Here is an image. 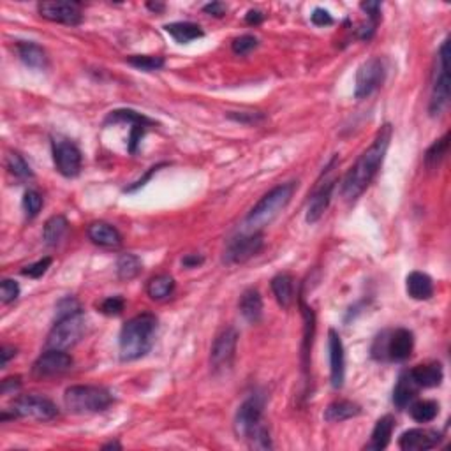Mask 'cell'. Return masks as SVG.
Here are the masks:
<instances>
[{
	"mask_svg": "<svg viewBox=\"0 0 451 451\" xmlns=\"http://www.w3.org/2000/svg\"><path fill=\"white\" fill-rule=\"evenodd\" d=\"M127 64L145 73H152V71L163 69L164 59L159 55H131L127 56Z\"/></svg>",
	"mask_w": 451,
	"mask_h": 451,
	"instance_id": "35",
	"label": "cell"
},
{
	"mask_svg": "<svg viewBox=\"0 0 451 451\" xmlns=\"http://www.w3.org/2000/svg\"><path fill=\"white\" fill-rule=\"evenodd\" d=\"M118 122H129L131 126L133 123H153L152 120L146 118L141 113L134 111V110H115L108 115L106 123H118Z\"/></svg>",
	"mask_w": 451,
	"mask_h": 451,
	"instance_id": "37",
	"label": "cell"
},
{
	"mask_svg": "<svg viewBox=\"0 0 451 451\" xmlns=\"http://www.w3.org/2000/svg\"><path fill=\"white\" fill-rule=\"evenodd\" d=\"M409 372H411V377L415 379L420 388H435V386H441L442 379H445L442 365L437 362L423 363V365L415 367Z\"/></svg>",
	"mask_w": 451,
	"mask_h": 451,
	"instance_id": "23",
	"label": "cell"
},
{
	"mask_svg": "<svg viewBox=\"0 0 451 451\" xmlns=\"http://www.w3.org/2000/svg\"><path fill=\"white\" fill-rule=\"evenodd\" d=\"M69 231V223L64 216H54L44 223L43 240L48 247H56Z\"/></svg>",
	"mask_w": 451,
	"mask_h": 451,
	"instance_id": "27",
	"label": "cell"
},
{
	"mask_svg": "<svg viewBox=\"0 0 451 451\" xmlns=\"http://www.w3.org/2000/svg\"><path fill=\"white\" fill-rule=\"evenodd\" d=\"M393 136V127L385 123L375 134L374 141L368 146L365 152L358 157L355 166L345 173L340 186V194L345 201H355L356 198L362 196L365 189L372 183L374 176L382 166L386 152L390 148V141Z\"/></svg>",
	"mask_w": 451,
	"mask_h": 451,
	"instance_id": "1",
	"label": "cell"
},
{
	"mask_svg": "<svg viewBox=\"0 0 451 451\" xmlns=\"http://www.w3.org/2000/svg\"><path fill=\"white\" fill-rule=\"evenodd\" d=\"M0 356H2V367H6L7 363H9V360L16 356V349L11 348V345H2V351H0Z\"/></svg>",
	"mask_w": 451,
	"mask_h": 451,
	"instance_id": "52",
	"label": "cell"
},
{
	"mask_svg": "<svg viewBox=\"0 0 451 451\" xmlns=\"http://www.w3.org/2000/svg\"><path fill=\"white\" fill-rule=\"evenodd\" d=\"M395 418L392 415H386L382 418L377 420L374 430H372L370 441L365 445V450L368 451H381L388 448L390 441H392V435L395 430Z\"/></svg>",
	"mask_w": 451,
	"mask_h": 451,
	"instance_id": "21",
	"label": "cell"
},
{
	"mask_svg": "<svg viewBox=\"0 0 451 451\" xmlns=\"http://www.w3.org/2000/svg\"><path fill=\"white\" fill-rule=\"evenodd\" d=\"M115 402L113 395L103 386L76 385L64 393V404L73 415H93L103 412Z\"/></svg>",
	"mask_w": 451,
	"mask_h": 451,
	"instance_id": "4",
	"label": "cell"
},
{
	"mask_svg": "<svg viewBox=\"0 0 451 451\" xmlns=\"http://www.w3.org/2000/svg\"><path fill=\"white\" fill-rule=\"evenodd\" d=\"M420 386L416 385L415 379L411 377V372L405 370L402 372L400 377H398L397 385L393 388V404L395 407L405 409L415 402L416 395H418Z\"/></svg>",
	"mask_w": 451,
	"mask_h": 451,
	"instance_id": "20",
	"label": "cell"
},
{
	"mask_svg": "<svg viewBox=\"0 0 451 451\" xmlns=\"http://www.w3.org/2000/svg\"><path fill=\"white\" fill-rule=\"evenodd\" d=\"M249 445L250 448L254 450H272L273 445H272V437H270V432L268 428H266V425H261L259 428H255V430L253 432V434L249 435Z\"/></svg>",
	"mask_w": 451,
	"mask_h": 451,
	"instance_id": "38",
	"label": "cell"
},
{
	"mask_svg": "<svg viewBox=\"0 0 451 451\" xmlns=\"http://www.w3.org/2000/svg\"><path fill=\"white\" fill-rule=\"evenodd\" d=\"M13 415L16 418H32L39 422H50L59 416V407L41 395H21L13 402Z\"/></svg>",
	"mask_w": 451,
	"mask_h": 451,
	"instance_id": "11",
	"label": "cell"
},
{
	"mask_svg": "<svg viewBox=\"0 0 451 451\" xmlns=\"http://www.w3.org/2000/svg\"><path fill=\"white\" fill-rule=\"evenodd\" d=\"M143 270L141 259L136 254H122L116 261V275L120 280L136 279Z\"/></svg>",
	"mask_w": 451,
	"mask_h": 451,
	"instance_id": "32",
	"label": "cell"
},
{
	"mask_svg": "<svg viewBox=\"0 0 451 451\" xmlns=\"http://www.w3.org/2000/svg\"><path fill=\"white\" fill-rule=\"evenodd\" d=\"M405 289H407V295L412 300H418V302H425V300H430L434 296V282H432L430 275L423 272H411L405 279Z\"/></svg>",
	"mask_w": 451,
	"mask_h": 451,
	"instance_id": "24",
	"label": "cell"
},
{
	"mask_svg": "<svg viewBox=\"0 0 451 451\" xmlns=\"http://www.w3.org/2000/svg\"><path fill=\"white\" fill-rule=\"evenodd\" d=\"M333 189H335V182H333V180L332 182L323 183L321 187L315 189V193L310 196L309 206H307V223L315 224L323 216H325V212L330 206V201H332Z\"/></svg>",
	"mask_w": 451,
	"mask_h": 451,
	"instance_id": "18",
	"label": "cell"
},
{
	"mask_svg": "<svg viewBox=\"0 0 451 451\" xmlns=\"http://www.w3.org/2000/svg\"><path fill=\"white\" fill-rule=\"evenodd\" d=\"M228 118L235 120V122H240V123H249L250 126V123L261 122L265 116H263L261 113H253V111H242V113L231 111V113H228Z\"/></svg>",
	"mask_w": 451,
	"mask_h": 451,
	"instance_id": "44",
	"label": "cell"
},
{
	"mask_svg": "<svg viewBox=\"0 0 451 451\" xmlns=\"http://www.w3.org/2000/svg\"><path fill=\"white\" fill-rule=\"evenodd\" d=\"M300 307H302L303 321H305V328H303V342H302V365H303V370H307V368H309L312 340H314L312 337H314V330H315V315L310 307H307L303 302H300Z\"/></svg>",
	"mask_w": 451,
	"mask_h": 451,
	"instance_id": "29",
	"label": "cell"
},
{
	"mask_svg": "<svg viewBox=\"0 0 451 451\" xmlns=\"http://www.w3.org/2000/svg\"><path fill=\"white\" fill-rule=\"evenodd\" d=\"M37 11L41 16L54 24L69 25V27H76L83 21V14H81V7L78 2H64V0H51V2H39L37 4Z\"/></svg>",
	"mask_w": 451,
	"mask_h": 451,
	"instance_id": "13",
	"label": "cell"
},
{
	"mask_svg": "<svg viewBox=\"0 0 451 451\" xmlns=\"http://www.w3.org/2000/svg\"><path fill=\"white\" fill-rule=\"evenodd\" d=\"M415 348L412 332L397 328L393 332H382L372 345V356L375 360L388 358L390 362H405Z\"/></svg>",
	"mask_w": 451,
	"mask_h": 451,
	"instance_id": "6",
	"label": "cell"
},
{
	"mask_svg": "<svg viewBox=\"0 0 451 451\" xmlns=\"http://www.w3.org/2000/svg\"><path fill=\"white\" fill-rule=\"evenodd\" d=\"M203 263H205V258L198 254H187V255H183V259H182V265L186 266V268H198V266H201Z\"/></svg>",
	"mask_w": 451,
	"mask_h": 451,
	"instance_id": "49",
	"label": "cell"
},
{
	"mask_svg": "<svg viewBox=\"0 0 451 451\" xmlns=\"http://www.w3.org/2000/svg\"><path fill=\"white\" fill-rule=\"evenodd\" d=\"M263 411H265V398L261 395H250L249 398L240 404L238 411L235 415V434L238 439H249L255 428H259L263 423Z\"/></svg>",
	"mask_w": 451,
	"mask_h": 451,
	"instance_id": "9",
	"label": "cell"
},
{
	"mask_svg": "<svg viewBox=\"0 0 451 451\" xmlns=\"http://www.w3.org/2000/svg\"><path fill=\"white\" fill-rule=\"evenodd\" d=\"M328 353H330V381L335 390L344 386L345 379V353L342 338L337 330L328 332Z\"/></svg>",
	"mask_w": 451,
	"mask_h": 451,
	"instance_id": "17",
	"label": "cell"
},
{
	"mask_svg": "<svg viewBox=\"0 0 451 451\" xmlns=\"http://www.w3.org/2000/svg\"><path fill=\"white\" fill-rule=\"evenodd\" d=\"M146 7H148L150 11H153V13H163L164 9H166V6H164V4H159V2H148L146 4Z\"/></svg>",
	"mask_w": 451,
	"mask_h": 451,
	"instance_id": "53",
	"label": "cell"
},
{
	"mask_svg": "<svg viewBox=\"0 0 451 451\" xmlns=\"http://www.w3.org/2000/svg\"><path fill=\"white\" fill-rule=\"evenodd\" d=\"M236 345H238V332L231 326L224 328L213 340L212 349H210V365L213 372H226L233 367L236 355Z\"/></svg>",
	"mask_w": 451,
	"mask_h": 451,
	"instance_id": "12",
	"label": "cell"
},
{
	"mask_svg": "<svg viewBox=\"0 0 451 451\" xmlns=\"http://www.w3.org/2000/svg\"><path fill=\"white\" fill-rule=\"evenodd\" d=\"M238 309L240 314L250 323V325H255V323L261 321L263 318V298L261 293L255 288H249L242 293L238 302Z\"/></svg>",
	"mask_w": 451,
	"mask_h": 451,
	"instance_id": "22",
	"label": "cell"
},
{
	"mask_svg": "<svg viewBox=\"0 0 451 451\" xmlns=\"http://www.w3.org/2000/svg\"><path fill=\"white\" fill-rule=\"evenodd\" d=\"M263 245H265V236L263 231L258 233H238L236 236L228 240L226 249L223 254V261L226 265H242V263L249 261L250 258L261 253Z\"/></svg>",
	"mask_w": 451,
	"mask_h": 451,
	"instance_id": "8",
	"label": "cell"
},
{
	"mask_svg": "<svg viewBox=\"0 0 451 451\" xmlns=\"http://www.w3.org/2000/svg\"><path fill=\"white\" fill-rule=\"evenodd\" d=\"M73 358L66 351L60 349H46L39 358L34 362L32 374L39 379L56 377V375L66 374L73 368Z\"/></svg>",
	"mask_w": 451,
	"mask_h": 451,
	"instance_id": "14",
	"label": "cell"
},
{
	"mask_svg": "<svg viewBox=\"0 0 451 451\" xmlns=\"http://www.w3.org/2000/svg\"><path fill=\"white\" fill-rule=\"evenodd\" d=\"M362 415V407L356 402L351 400H337L332 402L328 407L325 409V420L328 423H340L345 420L356 418Z\"/></svg>",
	"mask_w": 451,
	"mask_h": 451,
	"instance_id": "26",
	"label": "cell"
},
{
	"mask_svg": "<svg viewBox=\"0 0 451 451\" xmlns=\"http://www.w3.org/2000/svg\"><path fill=\"white\" fill-rule=\"evenodd\" d=\"M386 67L379 56H372L365 60L356 71V83H355V97L358 101L374 93L382 83H385Z\"/></svg>",
	"mask_w": 451,
	"mask_h": 451,
	"instance_id": "10",
	"label": "cell"
},
{
	"mask_svg": "<svg viewBox=\"0 0 451 451\" xmlns=\"http://www.w3.org/2000/svg\"><path fill=\"white\" fill-rule=\"evenodd\" d=\"M21 388V379L18 377H6L2 381V395H11V393H16L18 390Z\"/></svg>",
	"mask_w": 451,
	"mask_h": 451,
	"instance_id": "47",
	"label": "cell"
},
{
	"mask_svg": "<svg viewBox=\"0 0 451 451\" xmlns=\"http://www.w3.org/2000/svg\"><path fill=\"white\" fill-rule=\"evenodd\" d=\"M203 11H205L206 14H210V16L223 18L226 14V6L223 2H210L203 7Z\"/></svg>",
	"mask_w": 451,
	"mask_h": 451,
	"instance_id": "48",
	"label": "cell"
},
{
	"mask_svg": "<svg viewBox=\"0 0 451 451\" xmlns=\"http://www.w3.org/2000/svg\"><path fill=\"white\" fill-rule=\"evenodd\" d=\"M164 30L180 44H187L191 41L203 37V30L193 21H175V24L164 25Z\"/></svg>",
	"mask_w": 451,
	"mask_h": 451,
	"instance_id": "28",
	"label": "cell"
},
{
	"mask_svg": "<svg viewBox=\"0 0 451 451\" xmlns=\"http://www.w3.org/2000/svg\"><path fill=\"white\" fill-rule=\"evenodd\" d=\"M411 418L418 423H430L437 418L439 404L434 400H416L411 404Z\"/></svg>",
	"mask_w": 451,
	"mask_h": 451,
	"instance_id": "34",
	"label": "cell"
},
{
	"mask_svg": "<svg viewBox=\"0 0 451 451\" xmlns=\"http://www.w3.org/2000/svg\"><path fill=\"white\" fill-rule=\"evenodd\" d=\"M272 291L275 300L279 302L282 309H288L295 298V285H293V277L289 273H279L272 279Z\"/></svg>",
	"mask_w": 451,
	"mask_h": 451,
	"instance_id": "30",
	"label": "cell"
},
{
	"mask_svg": "<svg viewBox=\"0 0 451 451\" xmlns=\"http://www.w3.org/2000/svg\"><path fill=\"white\" fill-rule=\"evenodd\" d=\"M6 164H7V169H9L11 175H14L16 178L29 180L34 176V173H32V169H30L29 163L24 159V156H20L18 152H11L9 156H7Z\"/></svg>",
	"mask_w": 451,
	"mask_h": 451,
	"instance_id": "36",
	"label": "cell"
},
{
	"mask_svg": "<svg viewBox=\"0 0 451 451\" xmlns=\"http://www.w3.org/2000/svg\"><path fill=\"white\" fill-rule=\"evenodd\" d=\"M441 432L430 428H409L398 437V446L404 451H427L439 446Z\"/></svg>",
	"mask_w": 451,
	"mask_h": 451,
	"instance_id": "16",
	"label": "cell"
},
{
	"mask_svg": "<svg viewBox=\"0 0 451 451\" xmlns=\"http://www.w3.org/2000/svg\"><path fill=\"white\" fill-rule=\"evenodd\" d=\"M16 51L21 62H24L27 67H30V69L39 71L46 67V64H48L46 51H44L39 44L32 43V41H20V43L16 44Z\"/></svg>",
	"mask_w": 451,
	"mask_h": 451,
	"instance_id": "25",
	"label": "cell"
},
{
	"mask_svg": "<svg viewBox=\"0 0 451 451\" xmlns=\"http://www.w3.org/2000/svg\"><path fill=\"white\" fill-rule=\"evenodd\" d=\"M86 235H88L90 242L99 247L113 249V247L122 245V235H120L118 229L115 226L103 223V221H96V223L90 224L86 229Z\"/></svg>",
	"mask_w": 451,
	"mask_h": 451,
	"instance_id": "19",
	"label": "cell"
},
{
	"mask_svg": "<svg viewBox=\"0 0 451 451\" xmlns=\"http://www.w3.org/2000/svg\"><path fill=\"white\" fill-rule=\"evenodd\" d=\"M54 163L66 178H74L81 171V152L71 141H54Z\"/></svg>",
	"mask_w": 451,
	"mask_h": 451,
	"instance_id": "15",
	"label": "cell"
},
{
	"mask_svg": "<svg viewBox=\"0 0 451 451\" xmlns=\"http://www.w3.org/2000/svg\"><path fill=\"white\" fill-rule=\"evenodd\" d=\"M310 21L315 27H328V25L333 24V18L328 11L318 7V9H314V13L310 14Z\"/></svg>",
	"mask_w": 451,
	"mask_h": 451,
	"instance_id": "45",
	"label": "cell"
},
{
	"mask_svg": "<svg viewBox=\"0 0 451 451\" xmlns=\"http://www.w3.org/2000/svg\"><path fill=\"white\" fill-rule=\"evenodd\" d=\"M159 321L150 312L131 318L120 330L118 351L122 362H134L148 355L157 337Z\"/></svg>",
	"mask_w": 451,
	"mask_h": 451,
	"instance_id": "2",
	"label": "cell"
},
{
	"mask_svg": "<svg viewBox=\"0 0 451 451\" xmlns=\"http://www.w3.org/2000/svg\"><path fill=\"white\" fill-rule=\"evenodd\" d=\"M296 187H298L296 182H288L280 183V186L273 187L270 193H266L265 196L253 206V210L247 213L245 221H243V226H245L243 231L258 233L263 231L266 226L272 224L273 221L280 216L282 210L289 205Z\"/></svg>",
	"mask_w": 451,
	"mask_h": 451,
	"instance_id": "3",
	"label": "cell"
},
{
	"mask_svg": "<svg viewBox=\"0 0 451 451\" xmlns=\"http://www.w3.org/2000/svg\"><path fill=\"white\" fill-rule=\"evenodd\" d=\"M258 37L250 36V34H245V36H240L236 37L235 41L231 43V50L233 54L243 56V55H249L250 51L258 48Z\"/></svg>",
	"mask_w": 451,
	"mask_h": 451,
	"instance_id": "40",
	"label": "cell"
},
{
	"mask_svg": "<svg viewBox=\"0 0 451 451\" xmlns=\"http://www.w3.org/2000/svg\"><path fill=\"white\" fill-rule=\"evenodd\" d=\"M450 104V39L439 48L435 55L434 73H432V88L428 113L430 116H439L445 113Z\"/></svg>",
	"mask_w": 451,
	"mask_h": 451,
	"instance_id": "5",
	"label": "cell"
},
{
	"mask_svg": "<svg viewBox=\"0 0 451 451\" xmlns=\"http://www.w3.org/2000/svg\"><path fill=\"white\" fill-rule=\"evenodd\" d=\"M175 291V279L168 273H161V275L152 277L146 284V293L152 300L161 302V300H166L168 296H171V293Z\"/></svg>",
	"mask_w": 451,
	"mask_h": 451,
	"instance_id": "31",
	"label": "cell"
},
{
	"mask_svg": "<svg viewBox=\"0 0 451 451\" xmlns=\"http://www.w3.org/2000/svg\"><path fill=\"white\" fill-rule=\"evenodd\" d=\"M450 150V134L446 133L445 136H441L439 140H435L428 146V150L425 152V166L434 169L442 163L446 156H448Z\"/></svg>",
	"mask_w": 451,
	"mask_h": 451,
	"instance_id": "33",
	"label": "cell"
},
{
	"mask_svg": "<svg viewBox=\"0 0 451 451\" xmlns=\"http://www.w3.org/2000/svg\"><path fill=\"white\" fill-rule=\"evenodd\" d=\"M360 7H362V9L368 14V18H370V24L377 25L379 14H381V2H362L360 4Z\"/></svg>",
	"mask_w": 451,
	"mask_h": 451,
	"instance_id": "46",
	"label": "cell"
},
{
	"mask_svg": "<svg viewBox=\"0 0 451 451\" xmlns=\"http://www.w3.org/2000/svg\"><path fill=\"white\" fill-rule=\"evenodd\" d=\"M103 450H122V445L118 441H111L108 445H104Z\"/></svg>",
	"mask_w": 451,
	"mask_h": 451,
	"instance_id": "54",
	"label": "cell"
},
{
	"mask_svg": "<svg viewBox=\"0 0 451 451\" xmlns=\"http://www.w3.org/2000/svg\"><path fill=\"white\" fill-rule=\"evenodd\" d=\"M18 296H20L18 282L13 279H4L2 284H0V302L7 305V303H13L14 300H18Z\"/></svg>",
	"mask_w": 451,
	"mask_h": 451,
	"instance_id": "42",
	"label": "cell"
},
{
	"mask_svg": "<svg viewBox=\"0 0 451 451\" xmlns=\"http://www.w3.org/2000/svg\"><path fill=\"white\" fill-rule=\"evenodd\" d=\"M123 309H126V300H123L122 296H110V298L103 300L99 305L101 314L110 315V318H113V315H120Z\"/></svg>",
	"mask_w": 451,
	"mask_h": 451,
	"instance_id": "41",
	"label": "cell"
},
{
	"mask_svg": "<svg viewBox=\"0 0 451 451\" xmlns=\"http://www.w3.org/2000/svg\"><path fill=\"white\" fill-rule=\"evenodd\" d=\"M85 330L86 319L81 310L62 315V318H56L54 328L48 333L46 349L67 351V349L74 348L81 340V337L85 335Z\"/></svg>",
	"mask_w": 451,
	"mask_h": 451,
	"instance_id": "7",
	"label": "cell"
},
{
	"mask_svg": "<svg viewBox=\"0 0 451 451\" xmlns=\"http://www.w3.org/2000/svg\"><path fill=\"white\" fill-rule=\"evenodd\" d=\"M43 196H41L37 191L29 189L27 193L24 194V210L27 213L29 219H34V217L39 216L41 208H43Z\"/></svg>",
	"mask_w": 451,
	"mask_h": 451,
	"instance_id": "39",
	"label": "cell"
},
{
	"mask_svg": "<svg viewBox=\"0 0 451 451\" xmlns=\"http://www.w3.org/2000/svg\"><path fill=\"white\" fill-rule=\"evenodd\" d=\"M51 263H54V259H51V258L39 259V261H36V263H32V265L25 266V268L21 270V275L30 277V279H41V277H43L44 273L48 272V268H50V266H51Z\"/></svg>",
	"mask_w": 451,
	"mask_h": 451,
	"instance_id": "43",
	"label": "cell"
},
{
	"mask_svg": "<svg viewBox=\"0 0 451 451\" xmlns=\"http://www.w3.org/2000/svg\"><path fill=\"white\" fill-rule=\"evenodd\" d=\"M161 166H164V164H157V166H152V168H150V169H148V171H146V173H145V176H143V178H140V180H138V182H136V183H134V186L127 187V189H126V191H129V193H133V191L140 189V187H143V186H145V183H146V180H150V176H152V175H153V173H156V171H157V169H159Z\"/></svg>",
	"mask_w": 451,
	"mask_h": 451,
	"instance_id": "50",
	"label": "cell"
},
{
	"mask_svg": "<svg viewBox=\"0 0 451 451\" xmlns=\"http://www.w3.org/2000/svg\"><path fill=\"white\" fill-rule=\"evenodd\" d=\"M263 20H265V14L258 9H250L249 13L245 14V21L249 25H259V24H263Z\"/></svg>",
	"mask_w": 451,
	"mask_h": 451,
	"instance_id": "51",
	"label": "cell"
}]
</instances>
